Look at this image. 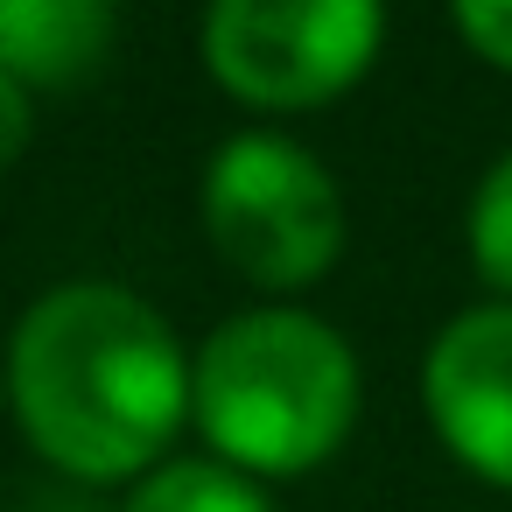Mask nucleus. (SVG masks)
<instances>
[{"label": "nucleus", "mask_w": 512, "mask_h": 512, "mask_svg": "<svg viewBox=\"0 0 512 512\" xmlns=\"http://www.w3.org/2000/svg\"><path fill=\"white\" fill-rule=\"evenodd\" d=\"M379 50V0H211L204 64L267 113H302L358 85Z\"/></svg>", "instance_id": "obj_4"}, {"label": "nucleus", "mask_w": 512, "mask_h": 512, "mask_svg": "<svg viewBox=\"0 0 512 512\" xmlns=\"http://www.w3.org/2000/svg\"><path fill=\"white\" fill-rule=\"evenodd\" d=\"M190 407L218 456L295 477L351 435L358 365L330 323L302 309H253L204 344L190 372Z\"/></svg>", "instance_id": "obj_2"}, {"label": "nucleus", "mask_w": 512, "mask_h": 512, "mask_svg": "<svg viewBox=\"0 0 512 512\" xmlns=\"http://www.w3.org/2000/svg\"><path fill=\"white\" fill-rule=\"evenodd\" d=\"M113 50V0H0V71L15 85H78Z\"/></svg>", "instance_id": "obj_6"}, {"label": "nucleus", "mask_w": 512, "mask_h": 512, "mask_svg": "<svg viewBox=\"0 0 512 512\" xmlns=\"http://www.w3.org/2000/svg\"><path fill=\"white\" fill-rule=\"evenodd\" d=\"M211 246L260 288H309L344 246V204L323 162L281 134H239L204 176Z\"/></svg>", "instance_id": "obj_3"}, {"label": "nucleus", "mask_w": 512, "mask_h": 512, "mask_svg": "<svg viewBox=\"0 0 512 512\" xmlns=\"http://www.w3.org/2000/svg\"><path fill=\"white\" fill-rule=\"evenodd\" d=\"M421 400L442 442L491 484H512V309H470L456 316L428 365H421Z\"/></svg>", "instance_id": "obj_5"}, {"label": "nucleus", "mask_w": 512, "mask_h": 512, "mask_svg": "<svg viewBox=\"0 0 512 512\" xmlns=\"http://www.w3.org/2000/svg\"><path fill=\"white\" fill-rule=\"evenodd\" d=\"M456 22H463L477 57L512 71V0H456Z\"/></svg>", "instance_id": "obj_9"}, {"label": "nucleus", "mask_w": 512, "mask_h": 512, "mask_svg": "<svg viewBox=\"0 0 512 512\" xmlns=\"http://www.w3.org/2000/svg\"><path fill=\"white\" fill-rule=\"evenodd\" d=\"M22 148H29V92L0 71V169H8Z\"/></svg>", "instance_id": "obj_10"}, {"label": "nucleus", "mask_w": 512, "mask_h": 512, "mask_svg": "<svg viewBox=\"0 0 512 512\" xmlns=\"http://www.w3.org/2000/svg\"><path fill=\"white\" fill-rule=\"evenodd\" d=\"M127 512H274V505L225 463H162L127 498Z\"/></svg>", "instance_id": "obj_7"}, {"label": "nucleus", "mask_w": 512, "mask_h": 512, "mask_svg": "<svg viewBox=\"0 0 512 512\" xmlns=\"http://www.w3.org/2000/svg\"><path fill=\"white\" fill-rule=\"evenodd\" d=\"M470 253H477L484 281L512 295V155L484 176V190L470 204Z\"/></svg>", "instance_id": "obj_8"}, {"label": "nucleus", "mask_w": 512, "mask_h": 512, "mask_svg": "<svg viewBox=\"0 0 512 512\" xmlns=\"http://www.w3.org/2000/svg\"><path fill=\"white\" fill-rule=\"evenodd\" d=\"M29 442L71 477H134L162 456L190 407L169 323L127 288H57L15 330L8 365Z\"/></svg>", "instance_id": "obj_1"}]
</instances>
